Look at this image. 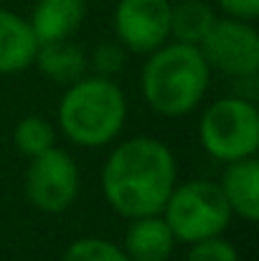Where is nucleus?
<instances>
[{
    "label": "nucleus",
    "instance_id": "nucleus-1",
    "mask_svg": "<svg viewBox=\"0 0 259 261\" xmlns=\"http://www.w3.org/2000/svg\"><path fill=\"white\" fill-rule=\"evenodd\" d=\"M175 158L155 137H132L117 145L104 168L102 190L107 203L125 218L155 216L175 188Z\"/></svg>",
    "mask_w": 259,
    "mask_h": 261
},
{
    "label": "nucleus",
    "instance_id": "nucleus-2",
    "mask_svg": "<svg viewBox=\"0 0 259 261\" xmlns=\"http://www.w3.org/2000/svg\"><path fill=\"white\" fill-rule=\"evenodd\" d=\"M211 82V66L193 43H163L143 66V96L153 112L183 117L198 107Z\"/></svg>",
    "mask_w": 259,
    "mask_h": 261
},
{
    "label": "nucleus",
    "instance_id": "nucleus-3",
    "mask_svg": "<svg viewBox=\"0 0 259 261\" xmlns=\"http://www.w3.org/2000/svg\"><path fill=\"white\" fill-rule=\"evenodd\" d=\"M127 99L109 76H82L59 101V127L79 147L109 145L125 127Z\"/></svg>",
    "mask_w": 259,
    "mask_h": 261
},
{
    "label": "nucleus",
    "instance_id": "nucleus-4",
    "mask_svg": "<svg viewBox=\"0 0 259 261\" xmlns=\"http://www.w3.org/2000/svg\"><path fill=\"white\" fill-rule=\"evenodd\" d=\"M160 213L171 226L175 241L183 244L221 236L234 216L221 193V185L211 180H188L175 185Z\"/></svg>",
    "mask_w": 259,
    "mask_h": 261
},
{
    "label": "nucleus",
    "instance_id": "nucleus-5",
    "mask_svg": "<svg viewBox=\"0 0 259 261\" xmlns=\"http://www.w3.org/2000/svg\"><path fill=\"white\" fill-rule=\"evenodd\" d=\"M203 150L219 163L254 158L259 150L257 104L244 96H224L214 101L198 122Z\"/></svg>",
    "mask_w": 259,
    "mask_h": 261
},
{
    "label": "nucleus",
    "instance_id": "nucleus-6",
    "mask_svg": "<svg viewBox=\"0 0 259 261\" xmlns=\"http://www.w3.org/2000/svg\"><path fill=\"white\" fill-rule=\"evenodd\" d=\"M211 69L229 76L252 79L259 69V36L252 23L237 18H216L198 43Z\"/></svg>",
    "mask_w": 259,
    "mask_h": 261
},
{
    "label": "nucleus",
    "instance_id": "nucleus-7",
    "mask_svg": "<svg viewBox=\"0 0 259 261\" xmlns=\"http://www.w3.org/2000/svg\"><path fill=\"white\" fill-rule=\"evenodd\" d=\"M79 195V168L66 150L56 145L31 158L26 170V198L43 213L66 211Z\"/></svg>",
    "mask_w": 259,
    "mask_h": 261
},
{
    "label": "nucleus",
    "instance_id": "nucleus-8",
    "mask_svg": "<svg viewBox=\"0 0 259 261\" xmlns=\"http://www.w3.org/2000/svg\"><path fill=\"white\" fill-rule=\"evenodd\" d=\"M171 0H117L114 33L132 54H150L171 36Z\"/></svg>",
    "mask_w": 259,
    "mask_h": 261
},
{
    "label": "nucleus",
    "instance_id": "nucleus-9",
    "mask_svg": "<svg viewBox=\"0 0 259 261\" xmlns=\"http://www.w3.org/2000/svg\"><path fill=\"white\" fill-rule=\"evenodd\" d=\"M84 0H38L31 13L33 36L41 43H54L69 38L84 20Z\"/></svg>",
    "mask_w": 259,
    "mask_h": 261
},
{
    "label": "nucleus",
    "instance_id": "nucleus-10",
    "mask_svg": "<svg viewBox=\"0 0 259 261\" xmlns=\"http://www.w3.org/2000/svg\"><path fill=\"white\" fill-rule=\"evenodd\" d=\"M221 193L239 218L254 223L259 218V163L254 158L226 163L221 177Z\"/></svg>",
    "mask_w": 259,
    "mask_h": 261
},
{
    "label": "nucleus",
    "instance_id": "nucleus-11",
    "mask_svg": "<svg viewBox=\"0 0 259 261\" xmlns=\"http://www.w3.org/2000/svg\"><path fill=\"white\" fill-rule=\"evenodd\" d=\"M175 236L160 213L132 218L125 236V254L132 261H168L175 249Z\"/></svg>",
    "mask_w": 259,
    "mask_h": 261
},
{
    "label": "nucleus",
    "instance_id": "nucleus-12",
    "mask_svg": "<svg viewBox=\"0 0 259 261\" xmlns=\"http://www.w3.org/2000/svg\"><path fill=\"white\" fill-rule=\"evenodd\" d=\"M38 41L26 18L0 8V74H18L36 59Z\"/></svg>",
    "mask_w": 259,
    "mask_h": 261
},
{
    "label": "nucleus",
    "instance_id": "nucleus-13",
    "mask_svg": "<svg viewBox=\"0 0 259 261\" xmlns=\"http://www.w3.org/2000/svg\"><path fill=\"white\" fill-rule=\"evenodd\" d=\"M33 61L38 64V69L49 79L66 82V84L82 79L89 69V61H86V54L82 51V46L72 43L69 38L54 41V43H41Z\"/></svg>",
    "mask_w": 259,
    "mask_h": 261
},
{
    "label": "nucleus",
    "instance_id": "nucleus-14",
    "mask_svg": "<svg viewBox=\"0 0 259 261\" xmlns=\"http://www.w3.org/2000/svg\"><path fill=\"white\" fill-rule=\"evenodd\" d=\"M216 20V13L203 0H180L171 8V36L180 43L198 46L211 23Z\"/></svg>",
    "mask_w": 259,
    "mask_h": 261
},
{
    "label": "nucleus",
    "instance_id": "nucleus-15",
    "mask_svg": "<svg viewBox=\"0 0 259 261\" xmlns=\"http://www.w3.org/2000/svg\"><path fill=\"white\" fill-rule=\"evenodd\" d=\"M15 147L26 155V158H36L41 152H46L49 147H54V127L43 119V117H26L15 124L13 132Z\"/></svg>",
    "mask_w": 259,
    "mask_h": 261
},
{
    "label": "nucleus",
    "instance_id": "nucleus-16",
    "mask_svg": "<svg viewBox=\"0 0 259 261\" xmlns=\"http://www.w3.org/2000/svg\"><path fill=\"white\" fill-rule=\"evenodd\" d=\"M61 261H132L125 249H120L117 244L107 241V239H79L74 241Z\"/></svg>",
    "mask_w": 259,
    "mask_h": 261
},
{
    "label": "nucleus",
    "instance_id": "nucleus-17",
    "mask_svg": "<svg viewBox=\"0 0 259 261\" xmlns=\"http://www.w3.org/2000/svg\"><path fill=\"white\" fill-rule=\"evenodd\" d=\"M185 261H239V251L221 236H208L191 244Z\"/></svg>",
    "mask_w": 259,
    "mask_h": 261
},
{
    "label": "nucleus",
    "instance_id": "nucleus-18",
    "mask_svg": "<svg viewBox=\"0 0 259 261\" xmlns=\"http://www.w3.org/2000/svg\"><path fill=\"white\" fill-rule=\"evenodd\" d=\"M86 61L94 69L97 76H109L112 79V74H117L125 66V48L117 46V43H102V46L94 48L91 59H86Z\"/></svg>",
    "mask_w": 259,
    "mask_h": 261
},
{
    "label": "nucleus",
    "instance_id": "nucleus-19",
    "mask_svg": "<svg viewBox=\"0 0 259 261\" xmlns=\"http://www.w3.org/2000/svg\"><path fill=\"white\" fill-rule=\"evenodd\" d=\"M216 3L229 18H237V20L252 23L259 15V0H216Z\"/></svg>",
    "mask_w": 259,
    "mask_h": 261
}]
</instances>
